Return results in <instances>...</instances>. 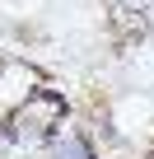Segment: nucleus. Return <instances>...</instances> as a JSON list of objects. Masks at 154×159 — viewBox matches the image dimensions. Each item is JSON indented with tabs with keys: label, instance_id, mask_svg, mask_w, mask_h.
<instances>
[{
	"label": "nucleus",
	"instance_id": "obj_2",
	"mask_svg": "<svg viewBox=\"0 0 154 159\" xmlns=\"http://www.w3.org/2000/svg\"><path fill=\"white\" fill-rule=\"evenodd\" d=\"M47 159H103V145L94 140V131H89V126H80V122L70 117V122L51 136Z\"/></svg>",
	"mask_w": 154,
	"mask_h": 159
},
{
	"label": "nucleus",
	"instance_id": "obj_1",
	"mask_svg": "<svg viewBox=\"0 0 154 159\" xmlns=\"http://www.w3.org/2000/svg\"><path fill=\"white\" fill-rule=\"evenodd\" d=\"M42 84H47V70L37 61H28L19 52H5L0 56V117H10L14 108H24L28 94L42 89Z\"/></svg>",
	"mask_w": 154,
	"mask_h": 159
},
{
	"label": "nucleus",
	"instance_id": "obj_3",
	"mask_svg": "<svg viewBox=\"0 0 154 159\" xmlns=\"http://www.w3.org/2000/svg\"><path fill=\"white\" fill-rule=\"evenodd\" d=\"M140 159H154V140H149V145H145V150H140Z\"/></svg>",
	"mask_w": 154,
	"mask_h": 159
}]
</instances>
